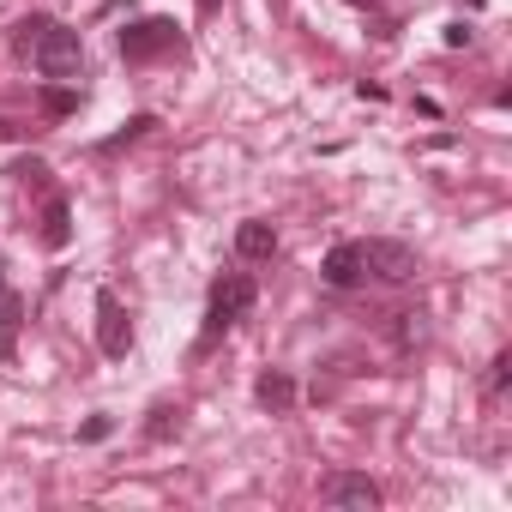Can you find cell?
<instances>
[{"mask_svg": "<svg viewBox=\"0 0 512 512\" xmlns=\"http://www.w3.org/2000/svg\"><path fill=\"white\" fill-rule=\"evenodd\" d=\"M199 13H217V0H199Z\"/></svg>", "mask_w": 512, "mask_h": 512, "instance_id": "ffe728a7", "label": "cell"}, {"mask_svg": "<svg viewBox=\"0 0 512 512\" xmlns=\"http://www.w3.org/2000/svg\"><path fill=\"white\" fill-rule=\"evenodd\" d=\"M253 398H260L266 410H290V404H296V380H290L284 368H266L260 380H253Z\"/></svg>", "mask_w": 512, "mask_h": 512, "instance_id": "9c48e42d", "label": "cell"}, {"mask_svg": "<svg viewBox=\"0 0 512 512\" xmlns=\"http://www.w3.org/2000/svg\"><path fill=\"white\" fill-rule=\"evenodd\" d=\"M145 434H151V440H175V434H181V410L157 404V410H151V422H145Z\"/></svg>", "mask_w": 512, "mask_h": 512, "instance_id": "4fadbf2b", "label": "cell"}, {"mask_svg": "<svg viewBox=\"0 0 512 512\" xmlns=\"http://www.w3.org/2000/svg\"><path fill=\"white\" fill-rule=\"evenodd\" d=\"M235 253H241V260H272V253H278V229L266 217H247L235 229Z\"/></svg>", "mask_w": 512, "mask_h": 512, "instance_id": "ba28073f", "label": "cell"}, {"mask_svg": "<svg viewBox=\"0 0 512 512\" xmlns=\"http://www.w3.org/2000/svg\"><path fill=\"white\" fill-rule=\"evenodd\" d=\"M362 266L380 272L386 284H410L416 278V247H404L392 235H374V241H362Z\"/></svg>", "mask_w": 512, "mask_h": 512, "instance_id": "277c9868", "label": "cell"}, {"mask_svg": "<svg viewBox=\"0 0 512 512\" xmlns=\"http://www.w3.org/2000/svg\"><path fill=\"white\" fill-rule=\"evenodd\" d=\"M19 320H25V302L0 290V356H13V350H19Z\"/></svg>", "mask_w": 512, "mask_h": 512, "instance_id": "8fae6325", "label": "cell"}, {"mask_svg": "<svg viewBox=\"0 0 512 512\" xmlns=\"http://www.w3.org/2000/svg\"><path fill=\"white\" fill-rule=\"evenodd\" d=\"M31 61H37V73L43 79H79L85 73V43H79V31H67V25H43V37L25 49Z\"/></svg>", "mask_w": 512, "mask_h": 512, "instance_id": "6da1fadb", "label": "cell"}, {"mask_svg": "<svg viewBox=\"0 0 512 512\" xmlns=\"http://www.w3.org/2000/svg\"><path fill=\"white\" fill-rule=\"evenodd\" d=\"M97 344H103V356H127L133 350V320H127L115 290H97Z\"/></svg>", "mask_w": 512, "mask_h": 512, "instance_id": "5b68a950", "label": "cell"}, {"mask_svg": "<svg viewBox=\"0 0 512 512\" xmlns=\"http://www.w3.org/2000/svg\"><path fill=\"white\" fill-rule=\"evenodd\" d=\"M43 25H49V19H25V25H19V37H13V43H19V49H31V43H37V37H43Z\"/></svg>", "mask_w": 512, "mask_h": 512, "instance_id": "2e32d148", "label": "cell"}, {"mask_svg": "<svg viewBox=\"0 0 512 512\" xmlns=\"http://www.w3.org/2000/svg\"><path fill=\"white\" fill-rule=\"evenodd\" d=\"M79 434H85V440H109V416H91V422H85Z\"/></svg>", "mask_w": 512, "mask_h": 512, "instance_id": "ac0fdd59", "label": "cell"}, {"mask_svg": "<svg viewBox=\"0 0 512 512\" xmlns=\"http://www.w3.org/2000/svg\"><path fill=\"white\" fill-rule=\"evenodd\" d=\"M175 43H181L175 19H133V25L115 37L121 61H157V55H163V49H175Z\"/></svg>", "mask_w": 512, "mask_h": 512, "instance_id": "3957f363", "label": "cell"}, {"mask_svg": "<svg viewBox=\"0 0 512 512\" xmlns=\"http://www.w3.org/2000/svg\"><path fill=\"white\" fill-rule=\"evenodd\" d=\"M67 241H73V211H67V199H49V205H43V247L61 253Z\"/></svg>", "mask_w": 512, "mask_h": 512, "instance_id": "30bf717a", "label": "cell"}, {"mask_svg": "<svg viewBox=\"0 0 512 512\" xmlns=\"http://www.w3.org/2000/svg\"><path fill=\"white\" fill-rule=\"evenodd\" d=\"M73 109H79V91H73V85H43V115L61 121V115H73Z\"/></svg>", "mask_w": 512, "mask_h": 512, "instance_id": "7c38bea8", "label": "cell"}, {"mask_svg": "<svg viewBox=\"0 0 512 512\" xmlns=\"http://www.w3.org/2000/svg\"><path fill=\"white\" fill-rule=\"evenodd\" d=\"M464 7H482V0H464Z\"/></svg>", "mask_w": 512, "mask_h": 512, "instance_id": "44dd1931", "label": "cell"}, {"mask_svg": "<svg viewBox=\"0 0 512 512\" xmlns=\"http://www.w3.org/2000/svg\"><path fill=\"white\" fill-rule=\"evenodd\" d=\"M13 175H25V181H43V175H49V169H43V163H37V157H25V163H19V169H13Z\"/></svg>", "mask_w": 512, "mask_h": 512, "instance_id": "d6986e66", "label": "cell"}, {"mask_svg": "<svg viewBox=\"0 0 512 512\" xmlns=\"http://www.w3.org/2000/svg\"><path fill=\"white\" fill-rule=\"evenodd\" d=\"M320 500L326 506H380V482H368L362 470H332L326 482H320Z\"/></svg>", "mask_w": 512, "mask_h": 512, "instance_id": "8992f818", "label": "cell"}, {"mask_svg": "<svg viewBox=\"0 0 512 512\" xmlns=\"http://www.w3.org/2000/svg\"><path fill=\"white\" fill-rule=\"evenodd\" d=\"M416 338H422V314H398V344L410 350Z\"/></svg>", "mask_w": 512, "mask_h": 512, "instance_id": "9a60e30c", "label": "cell"}, {"mask_svg": "<svg viewBox=\"0 0 512 512\" xmlns=\"http://www.w3.org/2000/svg\"><path fill=\"white\" fill-rule=\"evenodd\" d=\"M253 302H260V290H253V278L247 272H229V278H217L211 284V320H205V344L217 338V332H229Z\"/></svg>", "mask_w": 512, "mask_h": 512, "instance_id": "7a4b0ae2", "label": "cell"}, {"mask_svg": "<svg viewBox=\"0 0 512 512\" xmlns=\"http://www.w3.org/2000/svg\"><path fill=\"white\" fill-rule=\"evenodd\" d=\"M362 272H368V266H362V241H338V247L326 253V266H320V278H326L332 290H356Z\"/></svg>", "mask_w": 512, "mask_h": 512, "instance_id": "52a82bcc", "label": "cell"}, {"mask_svg": "<svg viewBox=\"0 0 512 512\" xmlns=\"http://www.w3.org/2000/svg\"><path fill=\"white\" fill-rule=\"evenodd\" d=\"M470 37H476L470 25H446V49H470Z\"/></svg>", "mask_w": 512, "mask_h": 512, "instance_id": "e0dca14e", "label": "cell"}, {"mask_svg": "<svg viewBox=\"0 0 512 512\" xmlns=\"http://www.w3.org/2000/svg\"><path fill=\"white\" fill-rule=\"evenodd\" d=\"M151 127H157V121H151V115H133V121H127V127H121V133H115V139H103V151H121V145H133V139H139V133H151Z\"/></svg>", "mask_w": 512, "mask_h": 512, "instance_id": "5bb4252c", "label": "cell"}]
</instances>
